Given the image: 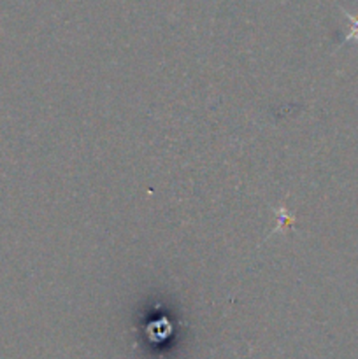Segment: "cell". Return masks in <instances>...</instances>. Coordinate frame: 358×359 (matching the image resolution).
I'll return each instance as SVG.
<instances>
[{
  "label": "cell",
  "mask_w": 358,
  "mask_h": 359,
  "mask_svg": "<svg viewBox=\"0 0 358 359\" xmlns=\"http://www.w3.org/2000/svg\"><path fill=\"white\" fill-rule=\"evenodd\" d=\"M350 20L353 21V34H351L350 37H347V41H353V37H357V41H358V18L350 16Z\"/></svg>",
  "instance_id": "cell-1"
}]
</instances>
